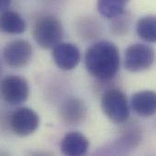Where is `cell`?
Segmentation results:
<instances>
[{"mask_svg": "<svg viewBox=\"0 0 156 156\" xmlns=\"http://www.w3.org/2000/svg\"><path fill=\"white\" fill-rule=\"evenodd\" d=\"M85 66L94 78L108 80L112 79L120 68L119 49L110 41H100L88 48L85 54Z\"/></svg>", "mask_w": 156, "mask_h": 156, "instance_id": "6da1fadb", "label": "cell"}, {"mask_svg": "<svg viewBox=\"0 0 156 156\" xmlns=\"http://www.w3.org/2000/svg\"><path fill=\"white\" fill-rule=\"evenodd\" d=\"M64 30L58 18L45 16L37 20L33 28V37L37 44L45 49L53 48L63 37Z\"/></svg>", "mask_w": 156, "mask_h": 156, "instance_id": "7a4b0ae2", "label": "cell"}, {"mask_svg": "<svg viewBox=\"0 0 156 156\" xmlns=\"http://www.w3.org/2000/svg\"><path fill=\"white\" fill-rule=\"evenodd\" d=\"M103 113L113 122L122 123L127 121L130 111L125 94L118 89L107 90L101 101Z\"/></svg>", "mask_w": 156, "mask_h": 156, "instance_id": "3957f363", "label": "cell"}, {"mask_svg": "<svg viewBox=\"0 0 156 156\" xmlns=\"http://www.w3.org/2000/svg\"><path fill=\"white\" fill-rule=\"evenodd\" d=\"M154 61V51L148 45L136 43L127 48L124 55L125 69L131 72L144 71L152 67Z\"/></svg>", "mask_w": 156, "mask_h": 156, "instance_id": "277c9868", "label": "cell"}, {"mask_svg": "<svg viewBox=\"0 0 156 156\" xmlns=\"http://www.w3.org/2000/svg\"><path fill=\"white\" fill-rule=\"evenodd\" d=\"M0 95L10 105L21 104L28 98V83L22 77L16 75L7 76L0 82Z\"/></svg>", "mask_w": 156, "mask_h": 156, "instance_id": "5b68a950", "label": "cell"}, {"mask_svg": "<svg viewBox=\"0 0 156 156\" xmlns=\"http://www.w3.org/2000/svg\"><path fill=\"white\" fill-rule=\"evenodd\" d=\"M39 126V117L29 108H19L10 115L9 127L14 134L27 137L34 133Z\"/></svg>", "mask_w": 156, "mask_h": 156, "instance_id": "8992f818", "label": "cell"}, {"mask_svg": "<svg viewBox=\"0 0 156 156\" xmlns=\"http://www.w3.org/2000/svg\"><path fill=\"white\" fill-rule=\"evenodd\" d=\"M3 57L6 64L10 67H25L30 62L33 57V48L27 40H13L5 45L3 50Z\"/></svg>", "mask_w": 156, "mask_h": 156, "instance_id": "52a82bcc", "label": "cell"}, {"mask_svg": "<svg viewBox=\"0 0 156 156\" xmlns=\"http://www.w3.org/2000/svg\"><path fill=\"white\" fill-rule=\"evenodd\" d=\"M52 56L56 65L64 70L75 69L80 61V49L71 43H58L53 48Z\"/></svg>", "mask_w": 156, "mask_h": 156, "instance_id": "ba28073f", "label": "cell"}, {"mask_svg": "<svg viewBox=\"0 0 156 156\" xmlns=\"http://www.w3.org/2000/svg\"><path fill=\"white\" fill-rule=\"evenodd\" d=\"M89 146V140L79 132L68 133L60 144L62 154L69 156L84 155L87 154Z\"/></svg>", "mask_w": 156, "mask_h": 156, "instance_id": "9c48e42d", "label": "cell"}, {"mask_svg": "<svg viewBox=\"0 0 156 156\" xmlns=\"http://www.w3.org/2000/svg\"><path fill=\"white\" fill-rule=\"evenodd\" d=\"M132 108L142 117H150L156 110V94L153 90H142L134 93L131 100Z\"/></svg>", "mask_w": 156, "mask_h": 156, "instance_id": "30bf717a", "label": "cell"}, {"mask_svg": "<svg viewBox=\"0 0 156 156\" xmlns=\"http://www.w3.org/2000/svg\"><path fill=\"white\" fill-rule=\"evenodd\" d=\"M87 108L80 99H69L62 106L61 116L70 125H79L86 118Z\"/></svg>", "mask_w": 156, "mask_h": 156, "instance_id": "8fae6325", "label": "cell"}, {"mask_svg": "<svg viewBox=\"0 0 156 156\" xmlns=\"http://www.w3.org/2000/svg\"><path fill=\"white\" fill-rule=\"evenodd\" d=\"M26 27V21L18 13L11 10H4L0 13V32L17 35L25 32Z\"/></svg>", "mask_w": 156, "mask_h": 156, "instance_id": "7c38bea8", "label": "cell"}, {"mask_svg": "<svg viewBox=\"0 0 156 156\" xmlns=\"http://www.w3.org/2000/svg\"><path fill=\"white\" fill-rule=\"evenodd\" d=\"M129 0H98L97 9L99 13L106 18H113L121 16Z\"/></svg>", "mask_w": 156, "mask_h": 156, "instance_id": "4fadbf2b", "label": "cell"}, {"mask_svg": "<svg viewBox=\"0 0 156 156\" xmlns=\"http://www.w3.org/2000/svg\"><path fill=\"white\" fill-rule=\"evenodd\" d=\"M136 32L142 39L154 43L156 40V18L154 16H145L139 19Z\"/></svg>", "mask_w": 156, "mask_h": 156, "instance_id": "5bb4252c", "label": "cell"}, {"mask_svg": "<svg viewBox=\"0 0 156 156\" xmlns=\"http://www.w3.org/2000/svg\"><path fill=\"white\" fill-rule=\"evenodd\" d=\"M12 0H0V12L6 10L10 5Z\"/></svg>", "mask_w": 156, "mask_h": 156, "instance_id": "9a60e30c", "label": "cell"}, {"mask_svg": "<svg viewBox=\"0 0 156 156\" xmlns=\"http://www.w3.org/2000/svg\"><path fill=\"white\" fill-rule=\"evenodd\" d=\"M1 72H2V69H1V65H0V75H1Z\"/></svg>", "mask_w": 156, "mask_h": 156, "instance_id": "2e32d148", "label": "cell"}]
</instances>
